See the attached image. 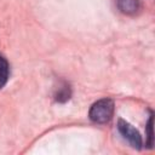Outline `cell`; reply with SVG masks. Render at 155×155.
<instances>
[{
	"label": "cell",
	"mask_w": 155,
	"mask_h": 155,
	"mask_svg": "<svg viewBox=\"0 0 155 155\" xmlns=\"http://www.w3.org/2000/svg\"><path fill=\"white\" fill-rule=\"evenodd\" d=\"M114 114V102L110 98H103L94 102L88 111L91 121L96 124H107L111 120Z\"/></svg>",
	"instance_id": "cell-1"
},
{
	"label": "cell",
	"mask_w": 155,
	"mask_h": 155,
	"mask_svg": "<svg viewBox=\"0 0 155 155\" xmlns=\"http://www.w3.org/2000/svg\"><path fill=\"white\" fill-rule=\"evenodd\" d=\"M117 130L121 133V136L127 139L130 142V144L134 148V149H140L143 145V140H142V136L140 133L127 121L119 119L117 121Z\"/></svg>",
	"instance_id": "cell-2"
},
{
	"label": "cell",
	"mask_w": 155,
	"mask_h": 155,
	"mask_svg": "<svg viewBox=\"0 0 155 155\" xmlns=\"http://www.w3.org/2000/svg\"><path fill=\"white\" fill-rule=\"evenodd\" d=\"M116 5L120 12L128 16L136 15L140 8L139 0H116Z\"/></svg>",
	"instance_id": "cell-3"
},
{
	"label": "cell",
	"mask_w": 155,
	"mask_h": 155,
	"mask_svg": "<svg viewBox=\"0 0 155 155\" xmlns=\"http://www.w3.org/2000/svg\"><path fill=\"white\" fill-rule=\"evenodd\" d=\"M10 76V65L6 58L0 53V90L6 85Z\"/></svg>",
	"instance_id": "cell-4"
},
{
	"label": "cell",
	"mask_w": 155,
	"mask_h": 155,
	"mask_svg": "<svg viewBox=\"0 0 155 155\" xmlns=\"http://www.w3.org/2000/svg\"><path fill=\"white\" fill-rule=\"evenodd\" d=\"M70 96H71V90H70L69 85H68V84H63V85L59 86L58 90L56 91V93H54V99H56L57 102H59V103H65L67 101H69Z\"/></svg>",
	"instance_id": "cell-5"
},
{
	"label": "cell",
	"mask_w": 155,
	"mask_h": 155,
	"mask_svg": "<svg viewBox=\"0 0 155 155\" xmlns=\"http://www.w3.org/2000/svg\"><path fill=\"white\" fill-rule=\"evenodd\" d=\"M147 144L148 148H153L154 145V132H153V114L150 115L149 120H148V124H147Z\"/></svg>",
	"instance_id": "cell-6"
}]
</instances>
